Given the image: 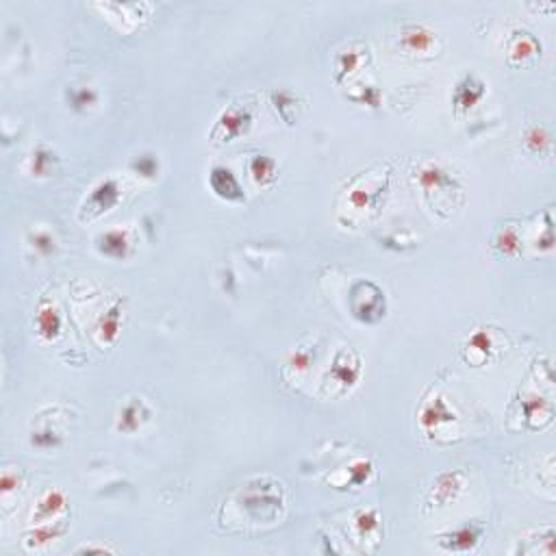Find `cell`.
<instances>
[{"instance_id": "1", "label": "cell", "mask_w": 556, "mask_h": 556, "mask_svg": "<svg viewBox=\"0 0 556 556\" xmlns=\"http://www.w3.org/2000/svg\"><path fill=\"white\" fill-rule=\"evenodd\" d=\"M348 307H350L352 318L361 324H376L378 320L384 318V313H387L384 293L372 280H357L350 287Z\"/></svg>"}, {"instance_id": "2", "label": "cell", "mask_w": 556, "mask_h": 556, "mask_svg": "<svg viewBox=\"0 0 556 556\" xmlns=\"http://www.w3.org/2000/svg\"><path fill=\"white\" fill-rule=\"evenodd\" d=\"M120 200V187H117V181L115 179H105L100 181L92 194L88 196V200L83 202L80 206V220H96L98 216H103V213L111 211Z\"/></svg>"}, {"instance_id": "3", "label": "cell", "mask_w": 556, "mask_h": 556, "mask_svg": "<svg viewBox=\"0 0 556 556\" xmlns=\"http://www.w3.org/2000/svg\"><path fill=\"white\" fill-rule=\"evenodd\" d=\"M250 122H252V115L248 109L231 107L218 117L216 126H213V131H211V137H213V142H233L237 135L248 131Z\"/></svg>"}, {"instance_id": "4", "label": "cell", "mask_w": 556, "mask_h": 556, "mask_svg": "<svg viewBox=\"0 0 556 556\" xmlns=\"http://www.w3.org/2000/svg\"><path fill=\"white\" fill-rule=\"evenodd\" d=\"M209 187L213 189V194H216L218 198H222V200H231V202L243 200V189H241L237 177L224 165H216L211 169Z\"/></svg>"}, {"instance_id": "5", "label": "cell", "mask_w": 556, "mask_h": 556, "mask_svg": "<svg viewBox=\"0 0 556 556\" xmlns=\"http://www.w3.org/2000/svg\"><path fill=\"white\" fill-rule=\"evenodd\" d=\"M481 537H483V528L478 524H463V526L454 528L452 533L441 535L439 543L444 550H450V552H469L476 547Z\"/></svg>"}, {"instance_id": "6", "label": "cell", "mask_w": 556, "mask_h": 556, "mask_svg": "<svg viewBox=\"0 0 556 556\" xmlns=\"http://www.w3.org/2000/svg\"><path fill=\"white\" fill-rule=\"evenodd\" d=\"M485 94V83L476 74H467L454 90V109L456 113H465L472 109Z\"/></svg>"}, {"instance_id": "7", "label": "cell", "mask_w": 556, "mask_h": 556, "mask_svg": "<svg viewBox=\"0 0 556 556\" xmlns=\"http://www.w3.org/2000/svg\"><path fill=\"white\" fill-rule=\"evenodd\" d=\"M359 372H361L359 359L352 350H339L337 352L332 367H330V374H332L337 384H341V387H352L359 378Z\"/></svg>"}, {"instance_id": "8", "label": "cell", "mask_w": 556, "mask_h": 556, "mask_svg": "<svg viewBox=\"0 0 556 556\" xmlns=\"http://www.w3.org/2000/svg\"><path fill=\"white\" fill-rule=\"evenodd\" d=\"M96 246L105 256H109V259H124L128 254V248H131V239H128L126 231L111 229V231H105L96 239Z\"/></svg>"}, {"instance_id": "9", "label": "cell", "mask_w": 556, "mask_h": 556, "mask_svg": "<svg viewBox=\"0 0 556 556\" xmlns=\"http://www.w3.org/2000/svg\"><path fill=\"white\" fill-rule=\"evenodd\" d=\"M452 419H454V413L448 409V404L444 402L441 396L431 400L419 413V424H421L424 431H435V429H439L441 424L452 421Z\"/></svg>"}, {"instance_id": "10", "label": "cell", "mask_w": 556, "mask_h": 556, "mask_svg": "<svg viewBox=\"0 0 556 556\" xmlns=\"http://www.w3.org/2000/svg\"><path fill=\"white\" fill-rule=\"evenodd\" d=\"M435 44V33L424 24H409L402 31V46L409 53H426Z\"/></svg>"}, {"instance_id": "11", "label": "cell", "mask_w": 556, "mask_h": 556, "mask_svg": "<svg viewBox=\"0 0 556 556\" xmlns=\"http://www.w3.org/2000/svg\"><path fill=\"white\" fill-rule=\"evenodd\" d=\"M37 332L41 339L53 341L61 332V315L53 303H41L37 311Z\"/></svg>"}, {"instance_id": "12", "label": "cell", "mask_w": 556, "mask_h": 556, "mask_svg": "<svg viewBox=\"0 0 556 556\" xmlns=\"http://www.w3.org/2000/svg\"><path fill=\"white\" fill-rule=\"evenodd\" d=\"M541 51L539 41L530 33H515L508 48V57L513 63H524L526 59H533Z\"/></svg>"}, {"instance_id": "13", "label": "cell", "mask_w": 556, "mask_h": 556, "mask_svg": "<svg viewBox=\"0 0 556 556\" xmlns=\"http://www.w3.org/2000/svg\"><path fill=\"white\" fill-rule=\"evenodd\" d=\"M65 506V495L57 489L48 491L44 498L39 500L37 504V510L33 513V524H39V522H48L53 520L57 513H61Z\"/></svg>"}, {"instance_id": "14", "label": "cell", "mask_w": 556, "mask_h": 556, "mask_svg": "<svg viewBox=\"0 0 556 556\" xmlns=\"http://www.w3.org/2000/svg\"><path fill=\"white\" fill-rule=\"evenodd\" d=\"M417 183H419V187L426 192V194H433V192H437V189H444L446 185H450L452 181H450V177L444 172V169L439 167V165H424V167H419L417 169Z\"/></svg>"}, {"instance_id": "15", "label": "cell", "mask_w": 556, "mask_h": 556, "mask_svg": "<svg viewBox=\"0 0 556 556\" xmlns=\"http://www.w3.org/2000/svg\"><path fill=\"white\" fill-rule=\"evenodd\" d=\"M463 489V476L456 474V472H448V474H441L435 483V489H433V495L437 498V502L441 504H448L450 500L456 498V493Z\"/></svg>"}, {"instance_id": "16", "label": "cell", "mask_w": 556, "mask_h": 556, "mask_svg": "<svg viewBox=\"0 0 556 556\" xmlns=\"http://www.w3.org/2000/svg\"><path fill=\"white\" fill-rule=\"evenodd\" d=\"M250 174L259 185H270L276 179V161L266 154H256L250 161Z\"/></svg>"}, {"instance_id": "17", "label": "cell", "mask_w": 556, "mask_h": 556, "mask_svg": "<svg viewBox=\"0 0 556 556\" xmlns=\"http://www.w3.org/2000/svg\"><path fill=\"white\" fill-rule=\"evenodd\" d=\"M493 246L495 250L502 254V256H518L522 252V239H520V233L515 229H504L495 235L493 239Z\"/></svg>"}, {"instance_id": "18", "label": "cell", "mask_w": 556, "mask_h": 556, "mask_svg": "<svg viewBox=\"0 0 556 556\" xmlns=\"http://www.w3.org/2000/svg\"><path fill=\"white\" fill-rule=\"evenodd\" d=\"M142 426V402L131 400L120 413V421H117V429L124 433H135Z\"/></svg>"}, {"instance_id": "19", "label": "cell", "mask_w": 556, "mask_h": 556, "mask_svg": "<svg viewBox=\"0 0 556 556\" xmlns=\"http://www.w3.org/2000/svg\"><path fill=\"white\" fill-rule=\"evenodd\" d=\"M524 411H526V419L530 424V429H535V419L537 417H539L541 426L550 424V419H552V406L543 398H533V400L524 402Z\"/></svg>"}, {"instance_id": "20", "label": "cell", "mask_w": 556, "mask_h": 556, "mask_svg": "<svg viewBox=\"0 0 556 556\" xmlns=\"http://www.w3.org/2000/svg\"><path fill=\"white\" fill-rule=\"evenodd\" d=\"M524 146L533 154H543L550 148V135L543 126H530L524 135Z\"/></svg>"}, {"instance_id": "21", "label": "cell", "mask_w": 556, "mask_h": 556, "mask_svg": "<svg viewBox=\"0 0 556 556\" xmlns=\"http://www.w3.org/2000/svg\"><path fill=\"white\" fill-rule=\"evenodd\" d=\"M117 330H120V307H111L105 313V318L100 320V324H98L100 341H105V344H111V341L117 337Z\"/></svg>"}, {"instance_id": "22", "label": "cell", "mask_w": 556, "mask_h": 556, "mask_svg": "<svg viewBox=\"0 0 556 556\" xmlns=\"http://www.w3.org/2000/svg\"><path fill=\"white\" fill-rule=\"evenodd\" d=\"M61 535H63V530L57 526H39L26 535V547H41V545L55 541Z\"/></svg>"}, {"instance_id": "23", "label": "cell", "mask_w": 556, "mask_h": 556, "mask_svg": "<svg viewBox=\"0 0 556 556\" xmlns=\"http://www.w3.org/2000/svg\"><path fill=\"white\" fill-rule=\"evenodd\" d=\"M361 63V55L355 53V51H348V53H339L337 59H335V74H337V80H341L344 76L352 74Z\"/></svg>"}, {"instance_id": "24", "label": "cell", "mask_w": 556, "mask_h": 556, "mask_svg": "<svg viewBox=\"0 0 556 556\" xmlns=\"http://www.w3.org/2000/svg\"><path fill=\"white\" fill-rule=\"evenodd\" d=\"M491 339H489V335L485 332V330H476L472 337H469V341H467V348H469V352H478L481 357H478V363H483L487 357H489V352H491Z\"/></svg>"}, {"instance_id": "25", "label": "cell", "mask_w": 556, "mask_h": 556, "mask_svg": "<svg viewBox=\"0 0 556 556\" xmlns=\"http://www.w3.org/2000/svg\"><path fill=\"white\" fill-rule=\"evenodd\" d=\"M355 522H357V528H359L361 535H372V533L378 530V515H376L374 508L361 510Z\"/></svg>"}, {"instance_id": "26", "label": "cell", "mask_w": 556, "mask_h": 556, "mask_svg": "<svg viewBox=\"0 0 556 556\" xmlns=\"http://www.w3.org/2000/svg\"><path fill=\"white\" fill-rule=\"evenodd\" d=\"M94 103H96V94H94L92 90H88V88L72 90V92H70V105H72L74 109H88V107L94 105Z\"/></svg>"}, {"instance_id": "27", "label": "cell", "mask_w": 556, "mask_h": 556, "mask_svg": "<svg viewBox=\"0 0 556 556\" xmlns=\"http://www.w3.org/2000/svg\"><path fill=\"white\" fill-rule=\"evenodd\" d=\"M309 365H311V350L307 348H298L289 359V367L295 372H307Z\"/></svg>"}, {"instance_id": "28", "label": "cell", "mask_w": 556, "mask_h": 556, "mask_svg": "<svg viewBox=\"0 0 556 556\" xmlns=\"http://www.w3.org/2000/svg\"><path fill=\"white\" fill-rule=\"evenodd\" d=\"M33 246L35 250H39L41 254H51L55 250V237L46 231H37L33 235Z\"/></svg>"}, {"instance_id": "29", "label": "cell", "mask_w": 556, "mask_h": 556, "mask_svg": "<svg viewBox=\"0 0 556 556\" xmlns=\"http://www.w3.org/2000/svg\"><path fill=\"white\" fill-rule=\"evenodd\" d=\"M133 167H135V172L142 174V177H154V174H157V169H159V163H157L154 157L144 154V157H140V159L133 163Z\"/></svg>"}, {"instance_id": "30", "label": "cell", "mask_w": 556, "mask_h": 556, "mask_svg": "<svg viewBox=\"0 0 556 556\" xmlns=\"http://www.w3.org/2000/svg\"><path fill=\"white\" fill-rule=\"evenodd\" d=\"M372 474V465L367 461H357L352 467H350V476H352V483L355 485H363Z\"/></svg>"}, {"instance_id": "31", "label": "cell", "mask_w": 556, "mask_h": 556, "mask_svg": "<svg viewBox=\"0 0 556 556\" xmlns=\"http://www.w3.org/2000/svg\"><path fill=\"white\" fill-rule=\"evenodd\" d=\"M350 206L352 209H357V211H361V209H365L367 204H369V200H372V194L367 192V189H363V187H357V189H352L350 192Z\"/></svg>"}, {"instance_id": "32", "label": "cell", "mask_w": 556, "mask_h": 556, "mask_svg": "<svg viewBox=\"0 0 556 556\" xmlns=\"http://www.w3.org/2000/svg\"><path fill=\"white\" fill-rule=\"evenodd\" d=\"M51 163H53V154L46 152V150H39L33 159V172L35 174H48L46 165H51Z\"/></svg>"}, {"instance_id": "33", "label": "cell", "mask_w": 556, "mask_h": 556, "mask_svg": "<svg viewBox=\"0 0 556 556\" xmlns=\"http://www.w3.org/2000/svg\"><path fill=\"white\" fill-rule=\"evenodd\" d=\"M18 485H20L18 476H14V472H9V469H7V472L3 474V483H0V489H3V495L11 493Z\"/></svg>"}]
</instances>
